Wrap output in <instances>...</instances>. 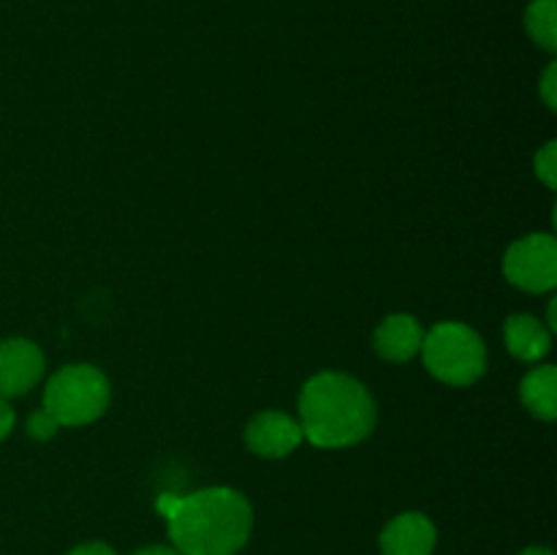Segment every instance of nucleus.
I'll return each mask as SVG.
<instances>
[{
    "mask_svg": "<svg viewBox=\"0 0 557 555\" xmlns=\"http://www.w3.org/2000/svg\"><path fill=\"white\" fill-rule=\"evenodd\" d=\"M158 511L166 517L169 539L183 555H237L253 531V509L232 488L163 493Z\"/></svg>",
    "mask_w": 557,
    "mask_h": 555,
    "instance_id": "nucleus-1",
    "label": "nucleus"
},
{
    "mask_svg": "<svg viewBox=\"0 0 557 555\" xmlns=\"http://www.w3.org/2000/svg\"><path fill=\"white\" fill-rule=\"evenodd\" d=\"M379 419L375 397L348 373L313 375L299 392V428L321 449H343L368 439Z\"/></svg>",
    "mask_w": 557,
    "mask_h": 555,
    "instance_id": "nucleus-2",
    "label": "nucleus"
},
{
    "mask_svg": "<svg viewBox=\"0 0 557 555\" xmlns=\"http://www.w3.org/2000/svg\"><path fill=\"white\" fill-rule=\"evenodd\" d=\"M424 368L449 386H471L487 370V346L476 330L460 321H441L424 332Z\"/></svg>",
    "mask_w": 557,
    "mask_h": 555,
    "instance_id": "nucleus-3",
    "label": "nucleus"
},
{
    "mask_svg": "<svg viewBox=\"0 0 557 555\" xmlns=\"http://www.w3.org/2000/svg\"><path fill=\"white\" fill-rule=\"evenodd\" d=\"M109 379L92 365H65L49 379L44 390V408L60 422V428L90 424L107 411Z\"/></svg>",
    "mask_w": 557,
    "mask_h": 555,
    "instance_id": "nucleus-4",
    "label": "nucleus"
},
{
    "mask_svg": "<svg viewBox=\"0 0 557 555\" xmlns=\"http://www.w3.org/2000/svg\"><path fill=\"white\" fill-rule=\"evenodd\" d=\"M504 275L522 292H553L557 286V243L553 234L536 232L511 243L504 256Z\"/></svg>",
    "mask_w": 557,
    "mask_h": 555,
    "instance_id": "nucleus-5",
    "label": "nucleus"
},
{
    "mask_svg": "<svg viewBox=\"0 0 557 555\" xmlns=\"http://www.w3.org/2000/svg\"><path fill=\"white\" fill-rule=\"evenodd\" d=\"M44 375V354L27 337L0 343V397H20L30 392Z\"/></svg>",
    "mask_w": 557,
    "mask_h": 555,
    "instance_id": "nucleus-6",
    "label": "nucleus"
},
{
    "mask_svg": "<svg viewBox=\"0 0 557 555\" xmlns=\"http://www.w3.org/2000/svg\"><path fill=\"white\" fill-rule=\"evenodd\" d=\"M302 428L283 411H261L245 428V444L253 455L267 460H281L302 444Z\"/></svg>",
    "mask_w": 557,
    "mask_h": 555,
    "instance_id": "nucleus-7",
    "label": "nucleus"
},
{
    "mask_svg": "<svg viewBox=\"0 0 557 555\" xmlns=\"http://www.w3.org/2000/svg\"><path fill=\"white\" fill-rule=\"evenodd\" d=\"M438 531L422 511H403L381 531V555H433Z\"/></svg>",
    "mask_w": 557,
    "mask_h": 555,
    "instance_id": "nucleus-8",
    "label": "nucleus"
},
{
    "mask_svg": "<svg viewBox=\"0 0 557 555\" xmlns=\"http://www.w3.org/2000/svg\"><path fill=\"white\" fill-rule=\"evenodd\" d=\"M424 326L413 316H386L373 335V348L386 362H408L422 351Z\"/></svg>",
    "mask_w": 557,
    "mask_h": 555,
    "instance_id": "nucleus-9",
    "label": "nucleus"
},
{
    "mask_svg": "<svg viewBox=\"0 0 557 555\" xmlns=\"http://www.w3.org/2000/svg\"><path fill=\"white\" fill-rule=\"evenodd\" d=\"M504 337L509 354H515L522 362H539V359L547 357L549 346H553V337H549L547 326L536 316L528 313L509 316L504 326Z\"/></svg>",
    "mask_w": 557,
    "mask_h": 555,
    "instance_id": "nucleus-10",
    "label": "nucleus"
},
{
    "mask_svg": "<svg viewBox=\"0 0 557 555\" xmlns=\"http://www.w3.org/2000/svg\"><path fill=\"white\" fill-rule=\"evenodd\" d=\"M520 397L533 417L544 419V422H553V419L557 417V368L555 365H542V368H533L531 373L522 379Z\"/></svg>",
    "mask_w": 557,
    "mask_h": 555,
    "instance_id": "nucleus-11",
    "label": "nucleus"
},
{
    "mask_svg": "<svg viewBox=\"0 0 557 555\" xmlns=\"http://www.w3.org/2000/svg\"><path fill=\"white\" fill-rule=\"evenodd\" d=\"M525 27L547 52L557 49V0H533L525 11Z\"/></svg>",
    "mask_w": 557,
    "mask_h": 555,
    "instance_id": "nucleus-12",
    "label": "nucleus"
},
{
    "mask_svg": "<svg viewBox=\"0 0 557 555\" xmlns=\"http://www.w3.org/2000/svg\"><path fill=\"white\" fill-rule=\"evenodd\" d=\"M533 169H536V177L542 180L547 188H555L557 185V141H547V145L536 152Z\"/></svg>",
    "mask_w": 557,
    "mask_h": 555,
    "instance_id": "nucleus-13",
    "label": "nucleus"
},
{
    "mask_svg": "<svg viewBox=\"0 0 557 555\" xmlns=\"http://www.w3.org/2000/svg\"><path fill=\"white\" fill-rule=\"evenodd\" d=\"M58 430H60V422L47 411V408L30 414V419H27V435L36 441H49Z\"/></svg>",
    "mask_w": 557,
    "mask_h": 555,
    "instance_id": "nucleus-14",
    "label": "nucleus"
},
{
    "mask_svg": "<svg viewBox=\"0 0 557 555\" xmlns=\"http://www.w3.org/2000/svg\"><path fill=\"white\" fill-rule=\"evenodd\" d=\"M542 96L544 101H547L549 109L557 107V65H547V71H544L542 76Z\"/></svg>",
    "mask_w": 557,
    "mask_h": 555,
    "instance_id": "nucleus-15",
    "label": "nucleus"
},
{
    "mask_svg": "<svg viewBox=\"0 0 557 555\" xmlns=\"http://www.w3.org/2000/svg\"><path fill=\"white\" fill-rule=\"evenodd\" d=\"M65 555H117V553L103 542H87V544H79V547H74Z\"/></svg>",
    "mask_w": 557,
    "mask_h": 555,
    "instance_id": "nucleus-16",
    "label": "nucleus"
},
{
    "mask_svg": "<svg viewBox=\"0 0 557 555\" xmlns=\"http://www.w3.org/2000/svg\"><path fill=\"white\" fill-rule=\"evenodd\" d=\"M14 430V408L0 397V441Z\"/></svg>",
    "mask_w": 557,
    "mask_h": 555,
    "instance_id": "nucleus-17",
    "label": "nucleus"
},
{
    "mask_svg": "<svg viewBox=\"0 0 557 555\" xmlns=\"http://www.w3.org/2000/svg\"><path fill=\"white\" fill-rule=\"evenodd\" d=\"M134 555H183V553H177L174 547H166V544H152V547L136 550Z\"/></svg>",
    "mask_w": 557,
    "mask_h": 555,
    "instance_id": "nucleus-18",
    "label": "nucleus"
},
{
    "mask_svg": "<svg viewBox=\"0 0 557 555\" xmlns=\"http://www.w3.org/2000/svg\"><path fill=\"white\" fill-rule=\"evenodd\" d=\"M520 555H555L549 547H525Z\"/></svg>",
    "mask_w": 557,
    "mask_h": 555,
    "instance_id": "nucleus-19",
    "label": "nucleus"
}]
</instances>
